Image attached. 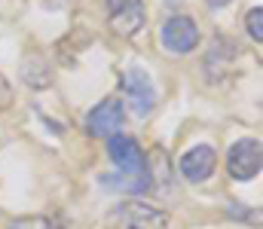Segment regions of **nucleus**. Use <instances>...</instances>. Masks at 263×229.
I'll list each match as a JSON object with an SVG mask.
<instances>
[{
  "label": "nucleus",
  "instance_id": "7",
  "mask_svg": "<svg viewBox=\"0 0 263 229\" xmlns=\"http://www.w3.org/2000/svg\"><path fill=\"white\" fill-rule=\"evenodd\" d=\"M114 217L123 220L126 229H165L168 217L150 205H141V202H123L114 208Z\"/></svg>",
  "mask_w": 263,
  "mask_h": 229
},
{
  "label": "nucleus",
  "instance_id": "5",
  "mask_svg": "<svg viewBox=\"0 0 263 229\" xmlns=\"http://www.w3.org/2000/svg\"><path fill=\"white\" fill-rule=\"evenodd\" d=\"M110 15V31L117 37H132L144 25V0H104Z\"/></svg>",
  "mask_w": 263,
  "mask_h": 229
},
{
  "label": "nucleus",
  "instance_id": "3",
  "mask_svg": "<svg viewBox=\"0 0 263 229\" xmlns=\"http://www.w3.org/2000/svg\"><path fill=\"white\" fill-rule=\"evenodd\" d=\"M162 46L175 55H187L199 46V28L190 15H172L162 25Z\"/></svg>",
  "mask_w": 263,
  "mask_h": 229
},
{
  "label": "nucleus",
  "instance_id": "1",
  "mask_svg": "<svg viewBox=\"0 0 263 229\" xmlns=\"http://www.w3.org/2000/svg\"><path fill=\"white\" fill-rule=\"evenodd\" d=\"M123 92L129 95V104L138 116H147L156 107V82L138 65H132V68L123 71Z\"/></svg>",
  "mask_w": 263,
  "mask_h": 229
},
{
  "label": "nucleus",
  "instance_id": "12",
  "mask_svg": "<svg viewBox=\"0 0 263 229\" xmlns=\"http://www.w3.org/2000/svg\"><path fill=\"white\" fill-rule=\"evenodd\" d=\"M9 101H12V89H9L6 76H0V107H6Z\"/></svg>",
  "mask_w": 263,
  "mask_h": 229
},
{
  "label": "nucleus",
  "instance_id": "6",
  "mask_svg": "<svg viewBox=\"0 0 263 229\" xmlns=\"http://www.w3.org/2000/svg\"><path fill=\"white\" fill-rule=\"evenodd\" d=\"M123 122H126V110H123V104H120L117 98L101 101V104L89 113V132H92L95 138H110V135H120Z\"/></svg>",
  "mask_w": 263,
  "mask_h": 229
},
{
  "label": "nucleus",
  "instance_id": "8",
  "mask_svg": "<svg viewBox=\"0 0 263 229\" xmlns=\"http://www.w3.org/2000/svg\"><path fill=\"white\" fill-rule=\"evenodd\" d=\"M214 165H217V153L211 150L208 144H199L193 150H187L181 156V174L190 180V183H202L214 174Z\"/></svg>",
  "mask_w": 263,
  "mask_h": 229
},
{
  "label": "nucleus",
  "instance_id": "9",
  "mask_svg": "<svg viewBox=\"0 0 263 229\" xmlns=\"http://www.w3.org/2000/svg\"><path fill=\"white\" fill-rule=\"evenodd\" d=\"M22 79H25L28 86L43 89V86L49 82V68H43L40 58H31V61H25V68H22Z\"/></svg>",
  "mask_w": 263,
  "mask_h": 229
},
{
  "label": "nucleus",
  "instance_id": "13",
  "mask_svg": "<svg viewBox=\"0 0 263 229\" xmlns=\"http://www.w3.org/2000/svg\"><path fill=\"white\" fill-rule=\"evenodd\" d=\"M205 3H208V6H214V9H217V6H227V3H230V0H205Z\"/></svg>",
  "mask_w": 263,
  "mask_h": 229
},
{
  "label": "nucleus",
  "instance_id": "2",
  "mask_svg": "<svg viewBox=\"0 0 263 229\" xmlns=\"http://www.w3.org/2000/svg\"><path fill=\"white\" fill-rule=\"evenodd\" d=\"M260 162H263V150L257 138H242L236 141L230 153H227V171L236 180H251L260 174Z\"/></svg>",
  "mask_w": 263,
  "mask_h": 229
},
{
  "label": "nucleus",
  "instance_id": "4",
  "mask_svg": "<svg viewBox=\"0 0 263 229\" xmlns=\"http://www.w3.org/2000/svg\"><path fill=\"white\" fill-rule=\"evenodd\" d=\"M107 153H110L114 165L120 168V174H126V177H141L144 174V150L138 147V141L132 135H110L107 138Z\"/></svg>",
  "mask_w": 263,
  "mask_h": 229
},
{
  "label": "nucleus",
  "instance_id": "10",
  "mask_svg": "<svg viewBox=\"0 0 263 229\" xmlns=\"http://www.w3.org/2000/svg\"><path fill=\"white\" fill-rule=\"evenodd\" d=\"M9 229H62V226L49 217H18V220L9 223Z\"/></svg>",
  "mask_w": 263,
  "mask_h": 229
},
{
  "label": "nucleus",
  "instance_id": "11",
  "mask_svg": "<svg viewBox=\"0 0 263 229\" xmlns=\"http://www.w3.org/2000/svg\"><path fill=\"white\" fill-rule=\"evenodd\" d=\"M245 28H248V34L254 37V43H260L263 40V9L260 6L248 9V15H245Z\"/></svg>",
  "mask_w": 263,
  "mask_h": 229
}]
</instances>
